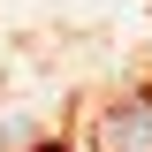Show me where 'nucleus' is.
Returning a JSON list of instances; mask_svg holds the SVG:
<instances>
[{
    "mask_svg": "<svg viewBox=\"0 0 152 152\" xmlns=\"http://www.w3.org/2000/svg\"><path fill=\"white\" fill-rule=\"evenodd\" d=\"M99 152H152V99H122L99 114Z\"/></svg>",
    "mask_w": 152,
    "mask_h": 152,
    "instance_id": "f257e3e1",
    "label": "nucleus"
}]
</instances>
